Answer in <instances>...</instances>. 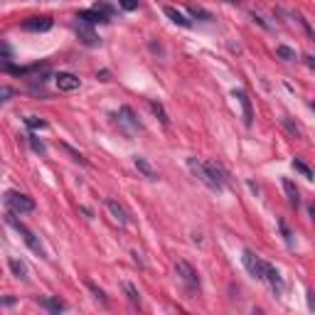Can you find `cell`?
<instances>
[{"instance_id": "obj_1", "label": "cell", "mask_w": 315, "mask_h": 315, "mask_svg": "<svg viewBox=\"0 0 315 315\" xmlns=\"http://www.w3.org/2000/svg\"><path fill=\"white\" fill-rule=\"evenodd\" d=\"M5 222H8V224H10V227H13L15 231H20V234H22L25 244H27V246H30V249H32L35 254L45 256V249H42V244H39V239H37V236H35V234H32V231H30V229H27V227H25L22 222H18L15 212H8V214H5Z\"/></svg>"}, {"instance_id": "obj_2", "label": "cell", "mask_w": 315, "mask_h": 315, "mask_svg": "<svg viewBox=\"0 0 315 315\" xmlns=\"http://www.w3.org/2000/svg\"><path fill=\"white\" fill-rule=\"evenodd\" d=\"M5 205L10 207V212H20V214H25V212H32L35 210V200L32 197H27V194H22V192H15V190H10V192H5Z\"/></svg>"}, {"instance_id": "obj_3", "label": "cell", "mask_w": 315, "mask_h": 315, "mask_svg": "<svg viewBox=\"0 0 315 315\" xmlns=\"http://www.w3.org/2000/svg\"><path fill=\"white\" fill-rule=\"evenodd\" d=\"M175 271H177V276L182 279V283H185L190 291H197V288H200V276H197V271H194L192 263L177 261V263H175Z\"/></svg>"}, {"instance_id": "obj_4", "label": "cell", "mask_w": 315, "mask_h": 315, "mask_svg": "<svg viewBox=\"0 0 315 315\" xmlns=\"http://www.w3.org/2000/svg\"><path fill=\"white\" fill-rule=\"evenodd\" d=\"M242 261H244L246 271L254 276V279L263 281V271H266V261H263V259H259V256H256L251 249H244V254H242Z\"/></svg>"}, {"instance_id": "obj_5", "label": "cell", "mask_w": 315, "mask_h": 315, "mask_svg": "<svg viewBox=\"0 0 315 315\" xmlns=\"http://www.w3.org/2000/svg\"><path fill=\"white\" fill-rule=\"evenodd\" d=\"M187 168L192 170V175H194V177H200V182H205L210 190H214V192H222V190H224V187H219V185L210 177V173L205 170V163H200L197 158H190V160H187Z\"/></svg>"}, {"instance_id": "obj_6", "label": "cell", "mask_w": 315, "mask_h": 315, "mask_svg": "<svg viewBox=\"0 0 315 315\" xmlns=\"http://www.w3.org/2000/svg\"><path fill=\"white\" fill-rule=\"evenodd\" d=\"M263 281L276 291V296H281L283 293V279H281V273H279V268L276 266H271V263H266V271H263Z\"/></svg>"}, {"instance_id": "obj_7", "label": "cell", "mask_w": 315, "mask_h": 315, "mask_svg": "<svg viewBox=\"0 0 315 315\" xmlns=\"http://www.w3.org/2000/svg\"><path fill=\"white\" fill-rule=\"evenodd\" d=\"M54 84H57V89H59V91H76L79 87H82V82H79V76L67 74V71H62V74H57V76H54Z\"/></svg>"}, {"instance_id": "obj_8", "label": "cell", "mask_w": 315, "mask_h": 315, "mask_svg": "<svg viewBox=\"0 0 315 315\" xmlns=\"http://www.w3.org/2000/svg\"><path fill=\"white\" fill-rule=\"evenodd\" d=\"M52 18H27L25 22H22V30H27V32H47V30H52Z\"/></svg>"}, {"instance_id": "obj_9", "label": "cell", "mask_w": 315, "mask_h": 315, "mask_svg": "<svg viewBox=\"0 0 315 315\" xmlns=\"http://www.w3.org/2000/svg\"><path fill=\"white\" fill-rule=\"evenodd\" d=\"M76 35H79V39H82V42H84L87 47H96V45L101 42L99 35H96L87 22H79V25H76Z\"/></svg>"}, {"instance_id": "obj_10", "label": "cell", "mask_w": 315, "mask_h": 315, "mask_svg": "<svg viewBox=\"0 0 315 315\" xmlns=\"http://www.w3.org/2000/svg\"><path fill=\"white\" fill-rule=\"evenodd\" d=\"M106 210L111 212V217H113L118 224H121V227L128 224V214H126V210H123L121 202H116V200H106Z\"/></svg>"}, {"instance_id": "obj_11", "label": "cell", "mask_w": 315, "mask_h": 315, "mask_svg": "<svg viewBox=\"0 0 315 315\" xmlns=\"http://www.w3.org/2000/svg\"><path fill=\"white\" fill-rule=\"evenodd\" d=\"M205 170L210 173V177H212L219 187H224V185H227V173L222 170V165H219L217 160H207V163H205Z\"/></svg>"}, {"instance_id": "obj_12", "label": "cell", "mask_w": 315, "mask_h": 315, "mask_svg": "<svg viewBox=\"0 0 315 315\" xmlns=\"http://www.w3.org/2000/svg\"><path fill=\"white\" fill-rule=\"evenodd\" d=\"M0 69L3 71L13 69V47L8 42H3V39H0Z\"/></svg>"}, {"instance_id": "obj_13", "label": "cell", "mask_w": 315, "mask_h": 315, "mask_svg": "<svg viewBox=\"0 0 315 315\" xmlns=\"http://www.w3.org/2000/svg\"><path fill=\"white\" fill-rule=\"evenodd\" d=\"M234 96L239 99V104H242V108H244V123L246 126H251L254 123V111H251V99L244 94V91H234Z\"/></svg>"}, {"instance_id": "obj_14", "label": "cell", "mask_w": 315, "mask_h": 315, "mask_svg": "<svg viewBox=\"0 0 315 315\" xmlns=\"http://www.w3.org/2000/svg\"><path fill=\"white\" fill-rule=\"evenodd\" d=\"M283 190H286V197H288V205L291 207H300V192H298V187L293 185V180H283Z\"/></svg>"}, {"instance_id": "obj_15", "label": "cell", "mask_w": 315, "mask_h": 315, "mask_svg": "<svg viewBox=\"0 0 315 315\" xmlns=\"http://www.w3.org/2000/svg\"><path fill=\"white\" fill-rule=\"evenodd\" d=\"M76 20H82V22H87V25H96V22H106L108 18H104L99 10H82L76 15Z\"/></svg>"}, {"instance_id": "obj_16", "label": "cell", "mask_w": 315, "mask_h": 315, "mask_svg": "<svg viewBox=\"0 0 315 315\" xmlns=\"http://www.w3.org/2000/svg\"><path fill=\"white\" fill-rule=\"evenodd\" d=\"M118 116H121V121L128 126V128H140V123H138V118H136V113L131 111V106H121V111H118Z\"/></svg>"}, {"instance_id": "obj_17", "label": "cell", "mask_w": 315, "mask_h": 315, "mask_svg": "<svg viewBox=\"0 0 315 315\" xmlns=\"http://www.w3.org/2000/svg\"><path fill=\"white\" fill-rule=\"evenodd\" d=\"M133 163H136V168H138V170H140L148 180H158V173L153 170V165L145 160V158H138V155H136V158H133Z\"/></svg>"}, {"instance_id": "obj_18", "label": "cell", "mask_w": 315, "mask_h": 315, "mask_svg": "<svg viewBox=\"0 0 315 315\" xmlns=\"http://www.w3.org/2000/svg\"><path fill=\"white\" fill-rule=\"evenodd\" d=\"M165 15H168V18H170L175 25H180V27H192V20H187V18L180 13V10H175V8H170V5L165 8Z\"/></svg>"}, {"instance_id": "obj_19", "label": "cell", "mask_w": 315, "mask_h": 315, "mask_svg": "<svg viewBox=\"0 0 315 315\" xmlns=\"http://www.w3.org/2000/svg\"><path fill=\"white\" fill-rule=\"evenodd\" d=\"M37 303L42 305V308H47L50 313H62V310L67 308V305H64V303H62L59 298H39Z\"/></svg>"}, {"instance_id": "obj_20", "label": "cell", "mask_w": 315, "mask_h": 315, "mask_svg": "<svg viewBox=\"0 0 315 315\" xmlns=\"http://www.w3.org/2000/svg\"><path fill=\"white\" fill-rule=\"evenodd\" d=\"M150 108H153V113L160 118V123L163 126H170V116H168V111L163 108V104L160 101H155V99H150Z\"/></svg>"}, {"instance_id": "obj_21", "label": "cell", "mask_w": 315, "mask_h": 315, "mask_svg": "<svg viewBox=\"0 0 315 315\" xmlns=\"http://www.w3.org/2000/svg\"><path fill=\"white\" fill-rule=\"evenodd\" d=\"M187 13H190L194 20H205V22H210V20H212V15H210L205 8H200V5H187Z\"/></svg>"}, {"instance_id": "obj_22", "label": "cell", "mask_w": 315, "mask_h": 315, "mask_svg": "<svg viewBox=\"0 0 315 315\" xmlns=\"http://www.w3.org/2000/svg\"><path fill=\"white\" fill-rule=\"evenodd\" d=\"M10 268H13V273H15V279H27V266L20 261V259H10Z\"/></svg>"}, {"instance_id": "obj_23", "label": "cell", "mask_w": 315, "mask_h": 315, "mask_svg": "<svg viewBox=\"0 0 315 315\" xmlns=\"http://www.w3.org/2000/svg\"><path fill=\"white\" fill-rule=\"evenodd\" d=\"M123 291H126V296H128V300L133 303V305H140V293H138V288L133 286V283H123Z\"/></svg>"}, {"instance_id": "obj_24", "label": "cell", "mask_w": 315, "mask_h": 315, "mask_svg": "<svg viewBox=\"0 0 315 315\" xmlns=\"http://www.w3.org/2000/svg\"><path fill=\"white\" fill-rule=\"evenodd\" d=\"M276 54H279L281 59H286V62H296V52H293L291 47H286V45H279V47H276Z\"/></svg>"}, {"instance_id": "obj_25", "label": "cell", "mask_w": 315, "mask_h": 315, "mask_svg": "<svg viewBox=\"0 0 315 315\" xmlns=\"http://www.w3.org/2000/svg\"><path fill=\"white\" fill-rule=\"evenodd\" d=\"M27 140H30V145H32V150H35V153H39V155H45V153H47V148H45V143H42V140H39L37 136H27Z\"/></svg>"}, {"instance_id": "obj_26", "label": "cell", "mask_w": 315, "mask_h": 315, "mask_svg": "<svg viewBox=\"0 0 315 315\" xmlns=\"http://www.w3.org/2000/svg\"><path fill=\"white\" fill-rule=\"evenodd\" d=\"M283 126L288 128V133H291V136H296V138H300V136H303V131H300V126H298V123H293V121H291V118H288V116L283 118Z\"/></svg>"}, {"instance_id": "obj_27", "label": "cell", "mask_w": 315, "mask_h": 315, "mask_svg": "<svg viewBox=\"0 0 315 315\" xmlns=\"http://www.w3.org/2000/svg\"><path fill=\"white\" fill-rule=\"evenodd\" d=\"M293 168H296V170H298V173H300L305 180H313V170H310L305 163H300V160H293Z\"/></svg>"}, {"instance_id": "obj_28", "label": "cell", "mask_w": 315, "mask_h": 315, "mask_svg": "<svg viewBox=\"0 0 315 315\" xmlns=\"http://www.w3.org/2000/svg\"><path fill=\"white\" fill-rule=\"evenodd\" d=\"M25 123H27L30 128H47V123L42 121V118H37V116H27Z\"/></svg>"}, {"instance_id": "obj_29", "label": "cell", "mask_w": 315, "mask_h": 315, "mask_svg": "<svg viewBox=\"0 0 315 315\" xmlns=\"http://www.w3.org/2000/svg\"><path fill=\"white\" fill-rule=\"evenodd\" d=\"M87 288H89V291H91V293H94V298H96V300H101V303H104V305H106V303H108V300H106V296H104V291H101V288H96V286H94V283H91V281H87Z\"/></svg>"}, {"instance_id": "obj_30", "label": "cell", "mask_w": 315, "mask_h": 315, "mask_svg": "<svg viewBox=\"0 0 315 315\" xmlns=\"http://www.w3.org/2000/svg\"><path fill=\"white\" fill-rule=\"evenodd\" d=\"M118 5H121L126 13H133V10H138V0H118Z\"/></svg>"}, {"instance_id": "obj_31", "label": "cell", "mask_w": 315, "mask_h": 315, "mask_svg": "<svg viewBox=\"0 0 315 315\" xmlns=\"http://www.w3.org/2000/svg\"><path fill=\"white\" fill-rule=\"evenodd\" d=\"M62 148H64V150H67V153H69V155L74 158L76 163H82V165H87V160H84V158H82V153H76V150H74L71 145H62Z\"/></svg>"}, {"instance_id": "obj_32", "label": "cell", "mask_w": 315, "mask_h": 315, "mask_svg": "<svg viewBox=\"0 0 315 315\" xmlns=\"http://www.w3.org/2000/svg\"><path fill=\"white\" fill-rule=\"evenodd\" d=\"M13 94H15V91H13L10 87H0V104H5V101H8Z\"/></svg>"}, {"instance_id": "obj_33", "label": "cell", "mask_w": 315, "mask_h": 315, "mask_svg": "<svg viewBox=\"0 0 315 315\" xmlns=\"http://www.w3.org/2000/svg\"><path fill=\"white\" fill-rule=\"evenodd\" d=\"M94 10H99L104 18H108V15L113 13V8H111V5H106V3H96V8H94Z\"/></svg>"}, {"instance_id": "obj_34", "label": "cell", "mask_w": 315, "mask_h": 315, "mask_svg": "<svg viewBox=\"0 0 315 315\" xmlns=\"http://www.w3.org/2000/svg\"><path fill=\"white\" fill-rule=\"evenodd\" d=\"M227 3H239V0H227Z\"/></svg>"}, {"instance_id": "obj_35", "label": "cell", "mask_w": 315, "mask_h": 315, "mask_svg": "<svg viewBox=\"0 0 315 315\" xmlns=\"http://www.w3.org/2000/svg\"><path fill=\"white\" fill-rule=\"evenodd\" d=\"M3 303H5V300H0V305H3Z\"/></svg>"}]
</instances>
